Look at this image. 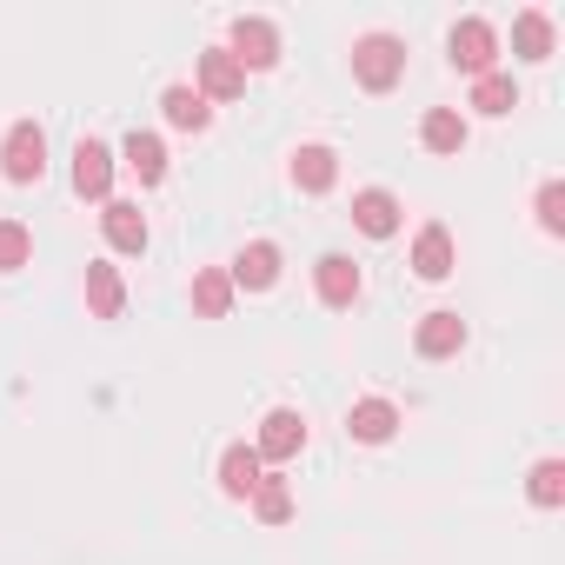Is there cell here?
<instances>
[{"label": "cell", "mask_w": 565, "mask_h": 565, "mask_svg": "<svg viewBox=\"0 0 565 565\" xmlns=\"http://www.w3.org/2000/svg\"><path fill=\"white\" fill-rule=\"evenodd\" d=\"M399 74H406V41H399V34H360V41H353V81H360L366 94L399 87Z\"/></svg>", "instance_id": "6da1fadb"}, {"label": "cell", "mask_w": 565, "mask_h": 565, "mask_svg": "<svg viewBox=\"0 0 565 565\" xmlns=\"http://www.w3.org/2000/svg\"><path fill=\"white\" fill-rule=\"evenodd\" d=\"M0 173H8L14 186H34L47 173V134L34 120H14L8 140H0Z\"/></svg>", "instance_id": "7a4b0ae2"}, {"label": "cell", "mask_w": 565, "mask_h": 565, "mask_svg": "<svg viewBox=\"0 0 565 565\" xmlns=\"http://www.w3.org/2000/svg\"><path fill=\"white\" fill-rule=\"evenodd\" d=\"M446 47H452V67H466L472 81L492 74V61H499V34H492V21H479V14H466V21L446 34Z\"/></svg>", "instance_id": "3957f363"}, {"label": "cell", "mask_w": 565, "mask_h": 565, "mask_svg": "<svg viewBox=\"0 0 565 565\" xmlns=\"http://www.w3.org/2000/svg\"><path fill=\"white\" fill-rule=\"evenodd\" d=\"M246 74H266L273 61H279V28L273 21H259V14H239L233 21V47H226Z\"/></svg>", "instance_id": "277c9868"}, {"label": "cell", "mask_w": 565, "mask_h": 565, "mask_svg": "<svg viewBox=\"0 0 565 565\" xmlns=\"http://www.w3.org/2000/svg\"><path fill=\"white\" fill-rule=\"evenodd\" d=\"M300 446H307V419H300L294 406H273V413L259 419V439H253L259 466H266V459H294Z\"/></svg>", "instance_id": "5b68a950"}, {"label": "cell", "mask_w": 565, "mask_h": 565, "mask_svg": "<svg viewBox=\"0 0 565 565\" xmlns=\"http://www.w3.org/2000/svg\"><path fill=\"white\" fill-rule=\"evenodd\" d=\"M74 193L81 200H114V147L107 140H81L74 147Z\"/></svg>", "instance_id": "8992f818"}, {"label": "cell", "mask_w": 565, "mask_h": 565, "mask_svg": "<svg viewBox=\"0 0 565 565\" xmlns=\"http://www.w3.org/2000/svg\"><path fill=\"white\" fill-rule=\"evenodd\" d=\"M226 279H233V294H239V287H246V294H266L273 279H279V246H273V239L239 246V259L226 266Z\"/></svg>", "instance_id": "52a82bcc"}, {"label": "cell", "mask_w": 565, "mask_h": 565, "mask_svg": "<svg viewBox=\"0 0 565 565\" xmlns=\"http://www.w3.org/2000/svg\"><path fill=\"white\" fill-rule=\"evenodd\" d=\"M353 226H360L366 239H393V233H399V200H393L386 186H360V193H353Z\"/></svg>", "instance_id": "ba28073f"}, {"label": "cell", "mask_w": 565, "mask_h": 565, "mask_svg": "<svg viewBox=\"0 0 565 565\" xmlns=\"http://www.w3.org/2000/svg\"><path fill=\"white\" fill-rule=\"evenodd\" d=\"M413 347H419V360H452V353L466 347V320H459L452 307H439V313H426V320H419Z\"/></svg>", "instance_id": "9c48e42d"}, {"label": "cell", "mask_w": 565, "mask_h": 565, "mask_svg": "<svg viewBox=\"0 0 565 565\" xmlns=\"http://www.w3.org/2000/svg\"><path fill=\"white\" fill-rule=\"evenodd\" d=\"M200 94H206V100H239V94H246V67H239L226 47H206V54H200Z\"/></svg>", "instance_id": "30bf717a"}, {"label": "cell", "mask_w": 565, "mask_h": 565, "mask_svg": "<svg viewBox=\"0 0 565 565\" xmlns=\"http://www.w3.org/2000/svg\"><path fill=\"white\" fill-rule=\"evenodd\" d=\"M347 433H353L360 446H386V439L399 433V406H393V399H353Z\"/></svg>", "instance_id": "8fae6325"}, {"label": "cell", "mask_w": 565, "mask_h": 565, "mask_svg": "<svg viewBox=\"0 0 565 565\" xmlns=\"http://www.w3.org/2000/svg\"><path fill=\"white\" fill-rule=\"evenodd\" d=\"M313 279H320V300H327V307H353V300H360V266H353L347 253H320Z\"/></svg>", "instance_id": "7c38bea8"}, {"label": "cell", "mask_w": 565, "mask_h": 565, "mask_svg": "<svg viewBox=\"0 0 565 565\" xmlns=\"http://www.w3.org/2000/svg\"><path fill=\"white\" fill-rule=\"evenodd\" d=\"M100 226H107V246H114V253H147V213H140L134 200H107Z\"/></svg>", "instance_id": "4fadbf2b"}, {"label": "cell", "mask_w": 565, "mask_h": 565, "mask_svg": "<svg viewBox=\"0 0 565 565\" xmlns=\"http://www.w3.org/2000/svg\"><path fill=\"white\" fill-rule=\"evenodd\" d=\"M459 266V253H452V233L433 220V226H419V239H413V273L419 279H446Z\"/></svg>", "instance_id": "5bb4252c"}, {"label": "cell", "mask_w": 565, "mask_h": 565, "mask_svg": "<svg viewBox=\"0 0 565 565\" xmlns=\"http://www.w3.org/2000/svg\"><path fill=\"white\" fill-rule=\"evenodd\" d=\"M160 114H167L180 134H206V127H213V100H206L200 87H167V94H160Z\"/></svg>", "instance_id": "9a60e30c"}, {"label": "cell", "mask_w": 565, "mask_h": 565, "mask_svg": "<svg viewBox=\"0 0 565 565\" xmlns=\"http://www.w3.org/2000/svg\"><path fill=\"white\" fill-rule=\"evenodd\" d=\"M259 479H266V466H259L253 446H226V452H220V492H226V499H253Z\"/></svg>", "instance_id": "2e32d148"}, {"label": "cell", "mask_w": 565, "mask_h": 565, "mask_svg": "<svg viewBox=\"0 0 565 565\" xmlns=\"http://www.w3.org/2000/svg\"><path fill=\"white\" fill-rule=\"evenodd\" d=\"M120 160L134 167L140 186H160V180H167V147H160V134H140V127H134L127 147H120Z\"/></svg>", "instance_id": "e0dca14e"}, {"label": "cell", "mask_w": 565, "mask_h": 565, "mask_svg": "<svg viewBox=\"0 0 565 565\" xmlns=\"http://www.w3.org/2000/svg\"><path fill=\"white\" fill-rule=\"evenodd\" d=\"M333 180H340V153H333V147L313 140V147L294 153V186H300V193H327Z\"/></svg>", "instance_id": "ac0fdd59"}, {"label": "cell", "mask_w": 565, "mask_h": 565, "mask_svg": "<svg viewBox=\"0 0 565 565\" xmlns=\"http://www.w3.org/2000/svg\"><path fill=\"white\" fill-rule=\"evenodd\" d=\"M87 307H94V320H120V307H127V287H120V273L107 259L87 266Z\"/></svg>", "instance_id": "d6986e66"}, {"label": "cell", "mask_w": 565, "mask_h": 565, "mask_svg": "<svg viewBox=\"0 0 565 565\" xmlns=\"http://www.w3.org/2000/svg\"><path fill=\"white\" fill-rule=\"evenodd\" d=\"M193 307H200V320H226L233 313V279H226V266L193 273Z\"/></svg>", "instance_id": "ffe728a7"}, {"label": "cell", "mask_w": 565, "mask_h": 565, "mask_svg": "<svg viewBox=\"0 0 565 565\" xmlns=\"http://www.w3.org/2000/svg\"><path fill=\"white\" fill-rule=\"evenodd\" d=\"M419 140H426V153H459L466 147V114L459 107H433L419 120Z\"/></svg>", "instance_id": "44dd1931"}, {"label": "cell", "mask_w": 565, "mask_h": 565, "mask_svg": "<svg viewBox=\"0 0 565 565\" xmlns=\"http://www.w3.org/2000/svg\"><path fill=\"white\" fill-rule=\"evenodd\" d=\"M512 54H519V61H552V21H545L539 8H525V14L512 21Z\"/></svg>", "instance_id": "7402d4cb"}, {"label": "cell", "mask_w": 565, "mask_h": 565, "mask_svg": "<svg viewBox=\"0 0 565 565\" xmlns=\"http://www.w3.org/2000/svg\"><path fill=\"white\" fill-rule=\"evenodd\" d=\"M472 107H479L486 120L512 114V107H519V87H512V74H479V81H472Z\"/></svg>", "instance_id": "603a6c76"}, {"label": "cell", "mask_w": 565, "mask_h": 565, "mask_svg": "<svg viewBox=\"0 0 565 565\" xmlns=\"http://www.w3.org/2000/svg\"><path fill=\"white\" fill-rule=\"evenodd\" d=\"M253 512H259L266 525H287V519H294V486H287V479H259V486H253Z\"/></svg>", "instance_id": "cb8c5ba5"}, {"label": "cell", "mask_w": 565, "mask_h": 565, "mask_svg": "<svg viewBox=\"0 0 565 565\" xmlns=\"http://www.w3.org/2000/svg\"><path fill=\"white\" fill-rule=\"evenodd\" d=\"M525 492H532V505H565V459H539Z\"/></svg>", "instance_id": "d4e9b609"}, {"label": "cell", "mask_w": 565, "mask_h": 565, "mask_svg": "<svg viewBox=\"0 0 565 565\" xmlns=\"http://www.w3.org/2000/svg\"><path fill=\"white\" fill-rule=\"evenodd\" d=\"M34 259V233L21 220H0V273H21Z\"/></svg>", "instance_id": "484cf974"}, {"label": "cell", "mask_w": 565, "mask_h": 565, "mask_svg": "<svg viewBox=\"0 0 565 565\" xmlns=\"http://www.w3.org/2000/svg\"><path fill=\"white\" fill-rule=\"evenodd\" d=\"M539 226H545L552 239H565V180H545V186H539Z\"/></svg>", "instance_id": "4316f807"}]
</instances>
